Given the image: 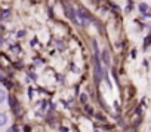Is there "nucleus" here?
<instances>
[{"label": "nucleus", "instance_id": "9", "mask_svg": "<svg viewBox=\"0 0 151 132\" xmlns=\"http://www.w3.org/2000/svg\"><path fill=\"white\" fill-rule=\"evenodd\" d=\"M9 15H11V11H8V9H6V11H3V12H2V18H3V19H5V18H8V17H9Z\"/></svg>", "mask_w": 151, "mask_h": 132}, {"label": "nucleus", "instance_id": "6", "mask_svg": "<svg viewBox=\"0 0 151 132\" xmlns=\"http://www.w3.org/2000/svg\"><path fill=\"white\" fill-rule=\"evenodd\" d=\"M148 9H150V8H148V5H145V3H141V5H139V11H141L144 15H147V14H148Z\"/></svg>", "mask_w": 151, "mask_h": 132}, {"label": "nucleus", "instance_id": "4", "mask_svg": "<svg viewBox=\"0 0 151 132\" xmlns=\"http://www.w3.org/2000/svg\"><path fill=\"white\" fill-rule=\"evenodd\" d=\"M8 123V116L5 113H0V126H5Z\"/></svg>", "mask_w": 151, "mask_h": 132}, {"label": "nucleus", "instance_id": "10", "mask_svg": "<svg viewBox=\"0 0 151 132\" xmlns=\"http://www.w3.org/2000/svg\"><path fill=\"white\" fill-rule=\"evenodd\" d=\"M25 36V31L22 30V31H18V37H24Z\"/></svg>", "mask_w": 151, "mask_h": 132}, {"label": "nucleus", "instance_id": "12", "mask_svg": "<svg viewBox=\"0 0 151 132\" xmlns=\"http://www.w3.org/2000/svg\"><path fill=\"white\" fill-rule=\"evenodd\" d=\"M0 43H2V40H0Z\"/></svg>", "mask_w": 151, "mask_h": 132}, {"label": "nucleus", "instance_id": "8", "mask_svg": "<svg viewBox=\"0 0 151 132\" xmlns=\"http://www.w3.org/2000/svg\"><path fill=\"white\" fill-rule=\"evenodd\" d=\"M5 100H6V92L3 89H0V104H2Z\"/></svg>", "mask_w": 151, "mask_h": 132}, {"label": "nucleus", "instance_id": "2", "mask_svg": "<svg viewBox=\"0 0 151 132\" xmlns=\"http://www.w3.org/2000/svg\"><path fill=\"white\" fill-rule=\"evenodd\" d=\"M95 56H96V58H95V79H96V82H99L101 74H102V69H101L99 61H98V53H96Z\"/></svg>", "mask_w": 151, "mask_h": 132}, {"label": "nucleus", "instance_id": "3", "mask_svg": "<svg viewBox=\"0 0 151 132\" xmlns=\"http://www.w3.org/2000/svg\"><path fill=\"white\" fill-rule=\"evenodd\" d=\"M101 55H102V56H101V58H102V61H104L105 64H110V53H108V50H107V49H104Z\"/></svg>", "mask_w": 151, "mask_h": 132}, {"label": "nucleus", "instance_id": "11", "mask_svg": "<svg viewBox=\"0 0 151 132\" xmlns=\"http://www.w3.org/2000/svg\"><path fill=\"white\" fill-rule=\"evenodd\" d=\"M80 100H82V101H86V100H88V97H86V95H82V97H80Z\"/></svg>", "mask_w": 151, "mask_h": 132}, {"label": "nucleus", "instance_id": "5", "mask_svg": "<svg viewBox=\"0 0 151 132\" xmlns=\"http://www.w3.org/2000/svg\"><path fill=\"white\" fill-rule=\"evenodd\" d=\"M67 17H68L71 21H76V14L73 12V9H71V8H67Z\"/></svg>", "mask_w": 151, "mask_h": 132}, {"label": "nucleus", "instance_id": "1", "mask_svg": "<svg viewBox=\"0 0 151 132\" xmlns=\"http://www.w3.org/2000/svg\"><path fill=\"white\" fill-rule=\"evenodd\" d=\"M76 19H77L76 22H79L82 25H88L89 21H91V18H89V15L85 9H77V12H76Z\"/></svg>", "mask_w": 151, "mask_h": 132}, {"label": "nucleus", "instance_id": "7", "mask_svg": "<svg viewBox=\"0 0 151 132\" xmlns=\"http://www.w3.org/2000/svg\"><path fill=\"white\" fill-rule=\"evenodd\" d=\"M9 104H11V107L15 110V111H18V105H17V100L14 98V97H11L9 98Z\"/></svg>", "mask_w": 151, "mask_h": 132}]
</instances>
